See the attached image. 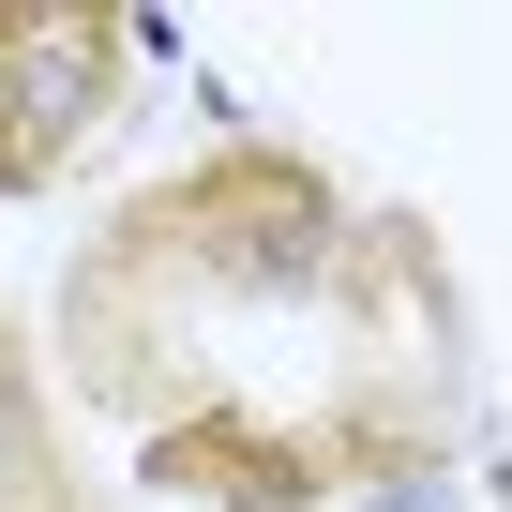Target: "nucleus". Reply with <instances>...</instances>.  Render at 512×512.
I'll list each match as a JSON object with an SVG mask.
<instances>
[{
  "label": "nucleus",
  "mask_w": 512,
  "mask_h": 512,
  "mask_svg": "<svg viewBox=\"0 0 512 512\" xmlns=\"http://www.w3.org/2000/svg\"><path fill=\"white\" fill-rule=\"evenodd\" d=\"M136 452H151V482H166V497H196V512H317V497L347 482L317 422L226 407V392H196V407H181V422H151Z\"/></svg>",
  "instance_id": "nucleus-3"
},
{
  "label": "nucleus",
  "mask_w": 512,
  "mask_h": 512,
  "mask_svg": "<svg viewBox=\"0 0 512 512\" xmlns=\"http://www.w3.org/2000/svg\"><path fill=\"white\" fill-rule=\"evenodd\" d=\"M106 226L151 256L166 287H226V302L332 287V256H347V196H332V166L287 151V136H226V151H196L181 181L121 196Z\"/></svg>",
  "instance_id": "nucleus-1"
},
{
  "label": "nucleus",
  "mask_w": 512,
  "mask_h": 512,
  "mask_svg": "<svg viewBox=\"0 0 512 512\" xmlns=\"http://www.w3.org/2000/svg\"><path fill=\"white\" fill-rule=\"evenodd\" d=\"M0 512H91V482L46 437V362H31L16 317H0Z\"/></svg>",
  "instance_id": "nucleus-4"
},
{
  "label": "nucleus",
  "mask_w": 512,
  "mask_h": 512,
  "mask_svg": "<svg viewBox=\"0 0 512 512\" xmlns=\"http://www.w3.org/2000/svg\"><path fill=\"white\" fill-rule=\"evenodd\" d=\"M136 31L106 0H0V196H46L76 166V136L121 106Z\"/></svg>",
  "instance_id": "nucleus-2"
}]
</instances>
